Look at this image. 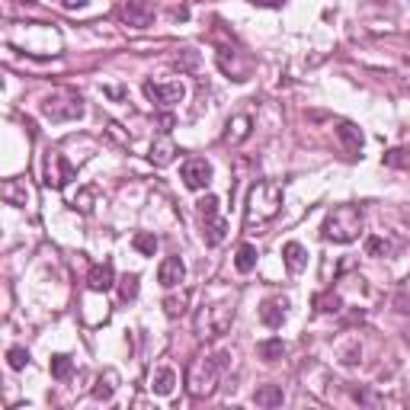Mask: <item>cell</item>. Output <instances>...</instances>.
<instances>
[{
  "mask_svg": "<svg viewBox=\"0 0 410 410\" xmlns=\"http://www.w3.org/2000/svg\"><path fill=\"white\" fill-rule=\"evenodd\" d=\"M282 212V186L272 180H257L247 193V205H243V228L260 231Z\"/></svg>",
  "mask_w": 410,
  "mask_h": 410,
  "instance_id": "1",
  "label": "cell"
},
{
  "mask_svg": "<svg viewBox=\"0 0 410 410\" xmlns=\"http://www.w3.org/2000/svg\"><path fill=\"white\" fill-rule=\"evenodd\" d=\"M228 359L231 353H215V356H202V359H195L193 366H189L186 372V391L189 397H195V401H202V397H212L218 388V378H222V372L228 368Z\"/></svg>",
  "mask_w": 410,
  "mask_h": 410,
  "instance_id": "2",
  "label": "cell"
},
{
  "mask_svg": "<svg viewBox=\"0 0 410 410\" xmlns=\"http://www.w3.org/2000/svg\"><path fill=\"white\" fill-rule=\"evenodd\" d=\"M362 224H366L362 209L346 202V205H334V209L327 212L320 234H324V241H334V243H353L362 234Z\"/></svg>",
  "mask_w": 410,
  "mask_h": 410,
  "instance_id": "3",
  "label": "cell"
},
{
  "mask_svg": "<svg viewBox=\"0 0 410 410\" xmlns=\"http://www.w3.org/2000/svg\"><path fill=\"white\" fill-rule=\"evenodd\" d=\"M234 324V301H212V305H202L199 314H195V334L202 340H215V337H224Z\"/></svg>",
  "mask_w": 410,
  "mask_h": 410,
  "instance_id": "4",
  "label": "cell"
},
{
  "mask_svg": "<svg viewBox=\"0 0 410 410\" xmlns=\"http://www.w3.org/2000/svg\"><path fill=\"white\" fill-rule=\"evenodd\" d=\"M42 116L52 122H77V119H84V100L80 93L58 90L42 100Z\"/></svg>",
  "mask_w": 410,
  "mask_h": 410,
  "instance_id": "5",
  "label": "cell"
},
{
  "mask_svg": "<svg viewBox=\"0 0 410 410\" xmlns=\"http://www.w3.org/2000/svg\"><path fill=\"white\" fill-rule=\"evenodd\" d=\"M74 176H77L74 164H71L61 151H49V154H45V186L64 189L71 180H74Z\"/></svg>",
  "mask_w": 410,
  "mask_h": 410,
  "instance_id": "6",
  "label": "cell"
},
{
  "mask_svg": "<svg viewBox=\"0 0 410 410\" xmlns=\"http://www.w3.org/2000/svg\"><path fill=\"white\" fill-rule=\"evenodd\" d=\"M145 97L157 106H174V103H183L186 97V87L180 80H170V84H154V80H145Z\"/></svg>",
  "mask_w": 410,
  "mask_h": 410,
  "instance_id": "7",
  "label": "cell"
},
{
  "mask_svg": "<svg viewBox=\"0 0 410 410\" xmlns=\"http://www.w3.org/2000/svg\"><path fill=\"white\" fill-rule=\"evenodd\" d=\"M119 20L132 29H147L154 23V10L147 0H126V4L119 7Z\"/></svg>",
  "mask_w": 410,
  "mask_h": 410,
  "instance_id": "8",
  "label": "cell"
},
{
  "mask_svg": "<svg viewBox=\"0 0 410 410\" xmlns=\"http://www.w3.org/2000/svg\"><path fill=\"white\" fill-rule=\"evenodd\" d=\"M180 176L189 189H205L212 183V164L205 157H189L180 167Z\"/></svg>",
  "mask_w": 410,
  "mask_h": 410,
  "instance_id": "9",
  "label": "cell"
},
{
  "mask_svg": "<svg viewBox=\"0 0 410 410\" xmlns=\"http://www.w3.org/2000/svg\"><path fill=\"white\" fill-rule=\"evenodd\" d=\"M251 132H253V119L247 116V112H237V116H231L228 122H224V145H231V147H237V145H243V141L251 138Z\"/></svg>",
  "mask_w": 410,
  "mask_h": 410,
  "instance_id": "10",
  "label": "cell"
},
{
  "mask_svg": "<svg viewBox=\"0 0 410 410\" xmlns=\"http://www.w3.org/2000/svg\"><path fill=\"white\" fill-rule=\"evenodd\" d=\"M202 237L209 247H218V243L228 237V222L222 218V212H212V215H202Z\"/></svg>",
  "mask_w": 410,
  "mask_h": 410,
  "instance_id": "11",
  "label": "cell"
},
{
  "mask_svg": "<svg viewBox=\"0 0 410 410\" xmlns=\"http://www.w3.org/2000/svg\"><path fill=\"white\" fill-rule=\"evenodd\" d=\"M176 154H180V147H176L174 138H170V135L164 132V135H160V138L151 145V154H147V157H151L154 167H167V164H174V160H176Z\"/></svg>",
  "mask_w": 410,
  "mask_h": 410,
  "instance_id": "12",
  "label": "cell"
},
{
  "mask_svg": "<svg viewBox=\"0 0 410 410\" xmlns=\"http://www.w3.org/2000/svg\"><path fill=\"white\" fill-rule=\"evenodd\" d=\"M183 279H186V266H183L180 257H167L157 266V282L164 285V289H174V285H180Z\"/></svg>",
  "mask_w": 410,
  "mask_h": 410,
  "instance_id": "13",
  "label": "cell"
},
{
  "mask_svg": "<svg viewBox=\"0 0 410 410\" xmlns=\"http://www.w3.org/2000/svg\"><path fill=\"white\" fill-rule=\"evenodd\" d=\"M87 285H90V292H109L112 285H116V270L112 263H97L90 272H87Z\"/></svg>",
  "mask_w": 410,
  "mask_h": 410,
  "instance_id": "14",
  "label": "cell"
},
{
  "mask_svg": "<svg viewBox=\"0 0 410 410\" xmlns=\"http://www.w3.org/2000/svg\"><path fill=\"white\" fill-rule=\"evenodd\" d=\"M285 308H289L285 299H266L263 305H260V320L276 330V327H282V320H285Z\"/></svg>",
  "mask_w": 410,
  "mask_h": 410,
  "instance_id": "15",
  "label": "cell"
},
{
  "mask_svg": "<svg viewBox=\"0 0 410 410\" xmlns=\"http://www.w3.org/2000/svg\"><path fill=\"white\" fill-rule=\"evenodd\" d=\"M218 64L224 74H231L234 80H247V61H241V55L231 49H218Z\"/></svg>",
  "mask_w": 410,
  "mask_h": 410,
  "instance_id": "16",
  "label": "cell"
},
{
  "mask_svg": "<svg viewBox=\"0 0 410 410\" xmlns=\"http://www.w3.org/2000/svg\"><path fill=\"white\" fill-rule=\"evenodd\" d=\"M282 260H285V266H289V272H301L308 266V251L299 241H289L282 247Z\"/></svg>",
  "mask_w": 410,
  "mask_h": 410,
  "instance_id": "17",
  "label": "cell"
},
{
  "mask_svg": "<svg viewBox=\"0 0 410 410\" xmlns=\"http://www.w3.org/2000/svg\"><path fill=\"white\" fill-rule=\"evenodd\" d=\"M4 199H7L10 205H20V209H26V202L32 199V193H29L26 180H7V183H4Z\"/></svg>",
  "mask_w": 410,
  "mask_h": 410,
  "instance_id": "18",
  "label": "cell"
},
{
  "mask_svg": "<svg viewBox=\"0 0 410 410\" xmlns=\"http://www.w3.org/2000/svg\"><path fill=\"white\" fill-rule=\"evenodd\" d=\"M282 401H285V394L279 385H260V388L253 391V404H257V407H282Z\"/></svg>",
  "mask_w": 410,
  "mask_h": 410,
  "instance_id": "19",
  "label": "cell"
},
{
  "mask_svg": "<svg viewBox=\"0 0 410 410\" xmlns=\"http://www.w3.org/2000/svg\"><path fill=\"white\" fill-rule=\"evenodd\" d=\"M174 388H176V372L170 366H164V368H157L154 372V378H151V391L154 394H174Z\"/></svg>",
  "mask_w": 410,
  "mask_h": 410,
  "instance_id": "20",
  "label": "cell"
},
{
  "mask_svg": "<svg viewBox=\"0 0 410 410\" xmlns=\"http://www.w3.org/2000/svg\"><path fill=\"white\" fill-rule=\"evenodd\" d=\"M116 388H119V375H116V372H112V368H106L103 375L97 378V388H93V397H97V401H112Z\"/></svg>",
  "mask_w": 410,
  "mask_h": 410,
  "instance_id": "21",
  "label": "cell"
},
{
  "mask_svg": "<svg viewBox=\"0 0 410 410\" xmlns=\"http://www.w3.org/2000/svg\"><path fill=\"white\" fill-rule=\"evenodd\" d=\"M337 135H340V141L346 145L349 154H359L362 151V132L353 126V122H340V126H337Z\"/></svg>",
  "mask_w": 410,
  "mask_h": 410,
  "instance_id": "22",
  "label": "cell"
},
{
  "mask_svg": "<svg viewBox=\"0 0 410 410\" xmlns=\"http://www.w3.org/2000/svg\"><path fill=\"white\" fill-rule=\"evenodd\" d=\"M234 266H237V272H251L253 266H257V247H253V243H241V247H237V257H234Z\"/></svg>",
  "mask_w": 410,
  "mask_h": 410,
  "instance_id": "23",
  "label": "cell"
},
{
  "mask_svg": "<svg viewBox=\"0 0 410 410\" xmlns=\"http://www.w3.org/2000/svg\"><path fill=\"white\" fill-rule=\"evenodd\" d=\"M186 308H189V292L167 295V299H164V314H167V318H183Z\"/></svg>",
  "mask_w": 410,
  "mask_h": 410,
  "instance_id": "24",
  "label": "cell"
},
{
  "mask_svg": "<svg viewBox=\"0 0 410 410\" xmlns=\"http://www.w3.org/2000/svg\"><path fill=\"white\" fill-rule=\"evenodd\" d=\"M257 353H260V359H263V362H279V359L285 356V343L272 337V340H263V343H260Z\"/></svg>",
  "mask_w": 410,
  "mask_h": 410,
  "instance_id": "25",
  "label": "cell"
},
{
  "mask_svg": "<svg viewBox=\"0 0 410 410\" xmlns=\"http://www.w3.org/2000/svg\"><path fill=\"white\" fill-rule=\"evenodd\" d=\"M314 308H318L320 314H340L343 311V301L337 292H320L318 299H314Z\"/></svg>",
  "mask_w": 410,
  "mask_h": 410,
  "instance_id": "26",
  "label": "cell"
},
{
  "mask_svg": "<svg viewBox=\"0 0 410 410\" xmlns=\"http://www.w3.org/2000/svg\"><path fill=\"white\" fill-rule=\"evenodd\" d=\"M71 372H74V362H71V356H64V353L52 356V378L64 382V378H68Z\"/></svg>",
  "mask_w": 410,
  "mask_h": 410,
  "instance_id": "27",
  "label": "cell"
},
{
  "mask_svg": "<svg viewBox=\"0 0 410 410\" xmlns=\"http://www.w3.org/2000/svg\"><path fill=\"white\" fill-rule=\"evenodd\" d=\"M132 243H135V251L145 253V257H154V251H157V237H154L151 231H138Z\"/></svg>",
  "mask_w": 410,
  "mask_h": 410,
  "instance_id": "28",
  "label": "cell"
},
{
  "mask_svg": "<svg viewBox=\"0 0 410 410\" xmlns=\"http://www.w3.org/2000/svg\"><path fill=\"white\" fill-rule=\"evenodd\" d=\"M119 295H122V301L138 299V276H135V272H128V276L119 279Z\"/></svg>",
  "mask_w": 410,
  "mask_h": 410,
  "instance_id": "29",
  "label": "cell"
},
{
  "mask_svg": "<svg viewBox=\"0 0 410 410\" xmlns=\"http://www.w3.org/2000/svg\"><path fill=\"white\" fill-rule=\"evenodd\" d=\"M385 164H388V167H410V154L401 151V147H394V151L385 154Z\"/></svg>",
  "mask_w": 410,
  "mask_h": 410,
  "instance_id": "30",
  "label": "cell"
},
{
  "mask_svg": "<svg viewBox=\"0 0 410 410\" xmlns=\"http://www.w3.org/2000/svg\"><path fill=\"white\" fill-rule=\"evenodd\" d=\"M7 359H10V368H16V372H20V368H26V362H29V353L23 346H13L7 353Z\"/></svg>",
  "mask_w": 410,
  "mask_h": 410,
  "instance_id": "31",
  "label": "cell"
},
{
  "mask_svg": "<svg viewBox=\"0 0 410 410\" xmlns=\"http://www.w3.org/2000/svg\"><path fill=\"white\" fill-rule=\"evenodd\" d=\"M366 251H368V257H382V253H388V243H385L382 237H368Z\"/></svg>",
  "mask_w": 410,
  "mask_h": 410,
  "instance_id": "32",
  "label": "cell"
},
{
  "mask_svg": "<svg viewBox=\"0 0 410 410\" xmlns=\"http://www.w3.org/2000/svg\"><path fill=\"white\" fill-rule=\"evenodd\" d=\"M90 202H93V193L87 189V193H80V199H71V205H74V209H80V212H90L93 209Z\"/></svg>",
  "mask_w": 410,
  "mask_h": 410,
  "instance_id": "33",
  "label": "cell"
},
{
  "mask_svg": "<svg viewBox=\"0 0 410 410\" xmlns=\"http://www.w3.org/2000/svg\"><path fill=\"white\" fill-rule=\"evenodd\" d=\"M58 4H61L64 10H84L90 0H58Z\"/></svg>",
  "mask_w": 410,
  "mask_h": 410,
  "instance_id": "34",
  "label": "cell"
},
{
  "mask_svg": "<svg viewBox=\"0 0 410 410\" xmlns=\"http://www.w3.org/2000/svg\"><path fill=\"white\" fill-rule=\"evenodd\" d=\"M23 4H32V0H23Z\"/></svg>",
  "mask_w": 410,
  "mask_h": 410,
  "instance_id": "35",
  "label": "cell"
},
{
  "mask_svg": "<svg viewBox=\"0 0 410 410\" xmlns=\"http://www.w3.org/2000/svg\"><path fill=\"white\" fill-rule=\"evenodd\" d=\"M407 343H410V337H407Z\"/></svg>",
  "mask_w": 410,
  "mask_h": 410,
  "instance_id": "36",
  "label": "cell"
},
{
  "mask_svg": "<svg viewBox=\"0 0 410 410\" xmlns=\"http://www.w3.org/2000/svg\"><path fill=\"white\" fill-rule=\"evenodd\" d=\"M407 311H410V308H407Z\"/></svg>",
  "mask_w": 410,
  "mask_h": 410,
  "instance_id": "37",
  "label": "cell"
}]
</instances>
